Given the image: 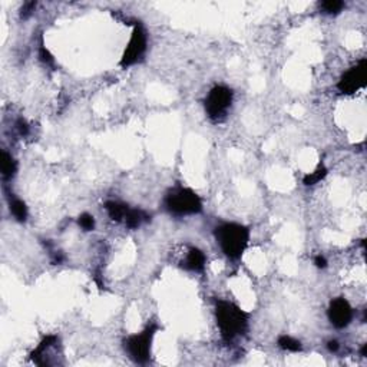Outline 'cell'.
I'll list each match as a JSON object with an SVG mask.
<instances>
[{
	"instance_id": "6da1fadb",
	"label": "cell",
	"mask_w": 367,
	"mask_h": 367,
	"mask_svg": "<svg viewBox=\"0 0 367 367\" xmlns=\"http://www.w3.org/2000/svg\"><path fill=\"white\" fill-rule=\"evenodd\" d=\"M214 235L224 254L231 260H237L247 248L250 230L241 224L225 223L217 227Z\"/></svg>"
},
{
	"instance_id": "7a4b0ae2",
	"label": "cell",
	"mask_w": 367,
	"mask_h": 367,
	"mask_svg": "<svg viewBox=\"0 0 367 367\" xmlns=\"http://www.w3.org/2000/svg\"><path fill=\"white\" fill-rule=\"evenodd\" d=\"M217 324L225 340L242 334L248 326V314L241 310L237 304L220 300L216 305Z\"/></svg>"
},
{
	"instance_id": "3957f363",
	"label": "cell",
	"mask_w": 367,
	"mask_h": 367,
	"mask_svg": "<svg viewBox=\"0 0 367 367\" xmlns=\"http://www.w3.org/2000/svg\"><path fill=\"white\" fill-rule=\"evenodd\" d=\"M165 207L174 216H192L202 211V201L190 188H176L167 195Z\"/></svg>"
},
{
	"instance_id": "277c9868",
	"label": "cell",
	"mask_w": 367,
	"mask_h": 367,
	"mask_svg": "<svg viewBox=\"0 0 367 367\" xmlns=\"http://www.w3.org/2000/svg\"><path fill=\"white\" fill-rule=\"evenodd\" d=\"M157 331V326H148L142 333L134 334L125 340V350L135 363L144 364L151 356V343Z\"/></svg>"
},
{
	"instance_id": "5b68a950",
	"label": "cell",
	"mask_w": 367,
	"mask_h": 367,
	"mask_svg": "<svg viewBox=\"0 0 367 367\" xmlns=\"http://www.w3.org/2000/svg\"><path fill=\"white\" fill-rule=\"evenodd\" d=\"M232 104V90L227 86H216L205 99V112L212 120H218L227 113Z\"/></svg>"
},
{
	"instance_id": "8992f818",
	"label": "cell",
	"mask_w": 367,
	"mask_h": 367,
	"mask_svg": "<svg viewBox=\"0 0 367 367\" xmlns=\"http://www.w3.org/2000/svg\"><path fill=\"white\" fill-rule=\"evenodd\" d=\"M146 52V33L141 24H135L131 39H129L127 49L120 59V66L122 68H129L136 62L142 59V56Z\"/></svg>"
},
{
	"instance_id": "52a82bcc",
	"label": "cell",
	"mask_w": 367,
	"mask_h": 367,
	"mask_svg": "<svg viewBox=\"0 0 367 367\" xmlns=\"http://www.w3.org/2000/svg\"><path fill=\"white\" fill-rule=\"evenodd\" d=\"M366 79L367 62L366 59H361L359 64L351 66L350 69L340 78L339 83H337V89L342 94L351 95V94H356L359 89H361L366 85Z\"/></svg>"
},
{
	"instance_id": "ba28073f",
	"label": "cell",
	"mask_w": 367,
	"mask_h": 367,
	"mask_svg": "<svg viewBox=\"0 0 367 367\" xmlns=\"http://www.w3.org/2000/svg\"><path fill=\"white\" fill-rule=\"evenodd\" d=\"M327 316L330 323L335 328H344L350 324L351 319H353V309L346 298L339 297V298L331 300V303L328 305Z\"/></svg>"
},
{
	"instance_id": "9c48e42d",
	"label": "cell",
	"mask_w": 367,
	"mask_h": 367,
	"mask_svg": "<svg viewBox=\"0 0 367 367\" xmlns=\"http://www.w3.org/2000/svg\"><path fill=\"white\" fill-rule=\"evenodd\" d=\"M181 267H184L185 270H190V271H202L204 267H205V256L204 253L198 250V248H188L185 257L179 261Z\"/></svg>"
},
{
	"instance_id": "30bf717a",
	"label": "cell",
	"mask_w": 367,
	"mask_h": 367,
	"mask_svg": "<svg viewBox=\"0 0 367 367\" xmlns=\"http://www.w3.org/2000/svg\"><path fill=\"white\" fill-rule=\"evenodd\" d=\"M105 209H106L108 216L111 217L113 221L124 223L131 208L128 205H125V204L116 202V201H108V202H105Z\"/></svg>"
},
{
	"instance_id": "8fae6325",
	"label": "cell",
	"mask_w": 367,
	"mask_h": 367,
	"mask_svg": "<svg viewBox=\"0 0 367 367\" xmlns=\"http://www.w3.org/2000/svg\"><path fill=\"white\" fill-rule=\"evenodd\" d=\"M149 218L151 217L145 214L144 211H141V209H129L128 216H127L124 223L127 224L129 228H138L142 223L149 221Z\"/></svg>"
},
{
	"instance_id": "7c38bea8",
	"label": "cell",
	"mask_w": 367,
	"mask_h": 367,
	"mask_svg": "<svg viewBox=\"0 0 367 367\" xmlns=\"http://www.w3.org/2000/svg\"><path fill=\"white\" fill-rule=\"evenodd\" d=\"M16 161L13 160L6 151L2 152V174H3V178L5 179L12 178L16 174Z\"/></svg>"
},
{
	"instance_id": "4fadbf2b",
	"label": "cell",
	"mask_w": 367,
	"mask_h": 367,
	"mask_svg": "<svg viewBox=\"0 0 367 367\" xmlns=\"http://www.w3.org/2000/svg\"><path fill=\"white\" fill-rule=\"evenodd\" d=\"M10 212L19 223H24L27 218V207L22 200H13L10 202Z\"/></svg>"
},
{
	"instance_id": "5bb4252c",
	"label": "cell",
	"mask_w": 367,
	"mask_h": 367,
	"mask_svg": "<svg viewBox=\"0 0 367 367\" xmlns=\"http://www.w3.org/2000/svg\"><path fill=\"white\" fill-rule=\"evenodd\" d=\"M327 175V168L324 167V165H320L314 172L312 174H307V175L304 176L303 182L304 185H307V187H310V185H316L317 182H320L321 179H324Z\"/></svg>"
},
{
	"instance_id": "9a60e30c",
	"label": "cell",
	"mask_w": 367,
	"mask_h": 367,
	"mask_svg": "<svg viewBox=\"0 0 367 367\" xmlns=\"http://www.w3.org/2000/svg\"><path fill=\"white\" fill-rule=\"evenodd\" d=\"M279 346L283 350L294 351V353L301 350V343L298 340L293 339V337H290V335H280Z\"/></svg>"
},
{
	"instance_id": "2e32d148",
	"label": "cell",
	"mask_w": 367,
	"mask_h": 367,
	"mask_svg": "<svg viewBox=\"0 0 367 367\" xmlns=\"http://www.w3.org/2000/svg\"><path fill=\"white\" fill-rule=\"evenodd\" d=\"M320 8L328 15H335L344 8V3L342 0H326V2L320 3Z\"/></svg>"
},
{
	"instance_id": "e0dca14e",
	"label": "cell",
	"mask_w": 367,
	"mask_h": 367,
	"mask_svg": "<svg viewBox=\"0 0 367 367\" xmlns=\"http://www.w3.org/2000/svg\"><path fill=\"white\" fill-rule=\"evenodd\" d=\"M78 224H79V227L83 231H92V230L95 228V218L90 216V214L85 212V214L79 216Z\"/></svg>"
},
{
	"instance_id": "ac0fdd59",
	"label": "cell",
	"mask_w": 367,
	"mask_h": 367,
	"mask_svg": "<svg viewBox=\"0 0 367 367\" xmlns=\"http://www.w3.org/2000/svg\"><path fill=\"white\" fill-rule=\"evenodd\" d=\"M39 56H40V59H42V62H45V64H48V65L55 64V59H53V56L50 55V52H49L48 49L45 48L43 45H42L39 49Z\"/></svg>"
},
{
	"instance_id": "d6986e66",
	"label": "cell",
	"mask_w": 367,
	"mask_h": 367,
	"mask_svg": "<svg viewBox=\"0 0 367 367\" xmlns=\"http://www.w3.org/2000/svg\"><path fill=\"white\" fill-rule=\"evenodd\" d=\"M17 129H19L20 135H27V132H29V127H27V124L23 119L17 120Z\"/></svg>"
},
{
	"instance_id": "ffe728a7",
	"label": "cell",
	"mask_w": 367,
	"mask_h": 367,
	"mask_svg": "<svg viewBox=\"0 0 367 367\" xmlns=\"http://www.w3.org/2000/svg\"><path fill=\"white\" fill-rule=\"evenodd\" d=\"M35 6H36V3H26L23 6V9H22V16L23 17H27L30 13H32V10L35 9Z\"/></svg>"
},
{
	"instance_id": "44dd1931",
	"label": "cell",
	"mask_w": 367,
	"mask_h": 367,
	"mask_svg": "<svg viewBox=\"0 0 367 367\" xmlns=\"http://www.w3.org/2000/svg\"><path fill=\"white\" fill-rule=\"evenodd\" d=\"M314 264H316L317 268H326L327 267V260L323 256H317L314 258Z\"/></svg>"
},
{
	"instance_id": "7402d4cb",
	"label": "cell",
	"mask_w": 367,
	"mask_h": 367,
	"mask_svg": "<svg viewBox=\"0 0 367 367\" xmlns=\"http://www.w3.org/2000/svg\"><path fill=\"white\" fill-rule=\"evenodd\" d=\"M327 347H328V350L334 351V353H335V351L339 350V347H340V346H339V343H337L335 340H331V342H328Z\"/></svg>"
},
{
	"instance_id": "603a6c76",
	"label": "cell",
	"mask_w": 367,
	"mask_h": 367,
	"mask_svg": "<svg viewBox=\"0 0 367 367\" xmlns=\"http://www.w3.org/2000/svg\"><path fill=\"white\" fill-rule=\"evenodd\" d=\"M360 353H361V356H363V357H366V356H367V344H364V346H363V349H361V351H360Z\"/></svg>"
}]
</instances>
